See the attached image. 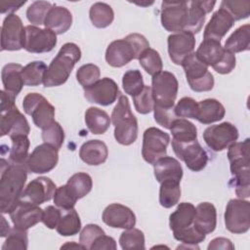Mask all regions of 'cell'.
<instances>
[{
  "label": "cell",
  "mask_w": 250,
  "mask_h": 250,
  "mask_svg": "<svg viewBox=\"0 0 250 250\" xmlns=\"http://www.w3.org/2000/svg\"><path fill=\"white\" fill-rule=\"evenodd\" d=\"M27 171L25 164L9 163L1 159L0 210L2 214L10 213L21 197Z\"/></svg>",
  "instance_id": "6da1fadb"
},
{
  "label": "cell",
  "mask_w": 250,
  "mask_h": 250,
  "mask_svg": "<svg viewBox=\"0 0 250 250\" xmlns=\"http://www.w3.org/2000/svg\"><path fill=\"white\" fill-rule=\"evenodd\" d=\"M249 139L234 143L229 146L228 158L229 161L231 182L235 193L239 198L250 196V164H249Z\"/></svg>",
  "instance_id": "7a4b0ae2"
},
{
  "label": "cell",
  "mask_w": 250,
  "mask_h": 250,
  "mask_svg": "<svg viewBox=\"0 0 250 250\" xmlns=\"http://www.w3.org/2000/svg\"><path fill=\"white\" fill-rule=\"evenodd\" d=\"M81 58V50L75 43H65L48 66L44 77L45 87H56L64 84L75 63Z\"/></svg>",
  "instance_id": "3957f363"
},
{
  "label": "cell",
  "mask_w": 250,
  "mask_h": 250,
  "mask_svg": "<svg viewBox=\"0 0 250 250\" xmlns=\"http://www.w3.org/2000/svg\"><path fill=\"white\" fill-rule=\"evenodd\" d=\"M111 122L114 126V138L123 146H130L138 138V120L133 114L128 98L120 95L112 109Z\"/></svg>",
  "instance_id": "277c9868"
},
{
  "label": "cell",
  "mask_w": 250,
  "mask_h": 250,
  "mask_svg": "<svg viewBox=\"0 0 250 250\" xmlns=\"http://www.w3.org/2000/svg\"><path fill=\"white\" fill-rule=\"evenodd\" d=\"M181 65L185 70L187 81L192 91L208 92L213 89L214 76L208 70V65L195 55V52L188 56Z\"/></svg>",
  "instance_id": "5b68a950"
},
{
  "label": "cell",
  "mask_w": 250,
  "mask_h": 250,
  "mask_svg": "<svg viewBox=\"0 0 250 250\" xmlns=\"http://www.w3.org/2000/svg\"><path fill=\"white\" fill-rule=\"evenodd\" d=\"M22 107L38 128L44 129L55 121V107L41 94H27L23 98Z\"/></svg>",
  "instance_id": "8992f818"
},
{
  "label": "cell",
  "mask_w": 250,
  "mask_h": 250,
  "mask_svg": "<svg viewBox=\"0 0 250 250\" xmlns=\"http://www.w3.org/2000/svg\"><path fill=\"white\" fill-rule=\"evenodd\" d=\"M226 229L232 233H245L250 228V202L242 198L230 199L225 211Z\"/></svg>",
  "instance_id": "52a82bcc"
},
{
  "label": "cell",
  "mask_w": 250,
  "mask_h": 250,
  "mask_svg": "<svg viewBox=\"0 0 250 250\" xmlns=\"http://www.w3.org/2000/svg\"><path fill=\"white\" fill-rule=\"evenodd\" d=\"M179 89L176 76L169 71H161L151 79V93L154 104L174 106Z\"/></svg>",
  "instance_id": "ba28073f"
},
{
  "label": "cell",
  "mask_w": 250,
  "mask_h": 250,
  "mask_svg": "<svg viewBox=\"0 0 250 250\" xmlns=\"http://www.w3.org/2000/svg\"><path fill=\"white\" fill-rule=\"evenodd\" d=\"M169 143V134L156 127L147 128L143 136L142 155L144 159L153 165L158 159L166 156Z\"/></svg>",
  "instance_id": "9c48e42d"
},
{
  "label": "cell",
  "mask_w": 250,
  "mask_h": 250,
  "mask_svg": "<svg viewBox=\"0 0 250 250\" xmlns=\"http://www.w3.org/2000/svg\"><path fill=\"white\" fill-rule=\"evenodd\" d=\"M188 17V2L163 1L161 3V24L167 31L176 33L185 30Z\"/></svg>",
  "instance_id": "30bf717a"
},
{
  "label": "cell",
  "mask_w": 250,
  "mask_h": 250,
  "mask_svg": "<svg viewBox=\"0 0 250 250\" xmlns=\"http://www.w3.org/2000/svg\"><path fill=\"white\" fill-rule=\"evenodd\" d=\"M25 27L19 16L8 15L1 26V50L19 51L24 48Z\"/></svg>",
  "instance_id": "8fae6325"
},
{
  "label": "cell",
  "mask_w": 250,
  "mask_h": 250,
  "mask_svg": "<svg viewBox=\"0 0 250 250\" xmlns=\"http://www.w3.org/2000/svg\"><path fill=\"white\" fill-rule=\"evenodd\" d=\"M238 130L230 122H223L207 127L203 132L205 144L214 151H222L238 139Z\"/></svg>",
  "instance_id": "7c38bea8"
},
{
  "label": "cell",
  "mask_w": 250,
  "mask_h": 250,
  "mask_svg": "<svg viewBox=\"0 0 250 250\" xmlns=\"http://www.w3.org/2000/svg\"><path fill=\"white\" fill-rule=\"evenodd\" d=\"M172 148L177 157L184 161L189 170L199 172L206 167L208 154L197 140L189 143H178L172 140Z\"/></svg>",
  "instance_id": "4fadbf2b"
},
{
  "label": "cell",
  "mask_w": 250,
  "mask_h": 250,
  "mask_svg": "<svg viewBox=\"0 0 250 250\" xmlns=\"http://www.w3.org/2000/svg\"><path fill=\"white\" fill-rule=\"evenodd\" d=\"M59 149L49 144L37 146L29 154L25 166L34 174H44L53 170L59 161Z\"/></svg>",
  "instance_id": "5bb4252c"
},
{
  "label": "cell",
  "mask_w": 250,
  "mask_h": 250,
  "mask_svg": "<svg viewBox=\"0 0 250 250\" xmlns=\"http://www.w3.org/2000/svg\"><path fill=\"white\" fill-rule=\"evenodd\" d=\"M57 45V34L49 28L36 25L25 26L24 49L29 53L42 54L52 51Z\"/></svg>",
  "instance_id": "9a60e30c"
},
{
  "label": "cell",
  "mask_w": 250,
  "mask_h": 250,
  "mask_svg": "<svg viewBox=\"0 0 250 250\" xmlns=\"http://www.w3.org/2000/svg\"><path fill=\"white\" fill-rule=\"evenodd\" d=\"M120 96L116 82L108 77L98 80L95 84L84 88V97L89 103L107 106L113 104Z\"/></svg>",
  "instance_id": "2e32d148"
},
{
  "label": "cell",
  "mask_w": 250,
  "mask_h": 250,
  "mask_svg": "<svg viewBox=\"0 0 250 250\" xmlns=\"http://www.w3.org/2000/svg\"><path fill=\"white\" fill-rule=\"evenodd\" d=\"M44 210L38 205L21 199L11 210L10 218L15 228L27 230L39 222H42Z\"/></svg>",
  "instance_id": "e0dca14e"
},
{
  "label": "cell",
  "mask_w": 250,
  "mask_h": 250,
  "mask_svg": "<svg viewBox=\"0 0 250 250\" xmlns=\"http://www.w3.org/2000/svg\"><path fill=\"white\" fill-rule=\"evenodd\" d=\"M167 43L170 60L175 64L180 65L188 56L193 53L195 38L192 33L183 30L170 34L168 36Z\"/></svg>",
  "instance_id": "ac0fdd59"
},
{
  "label": "cell",
  "mask_w": 250,
  "mask_h": 250,
  "mask_svg": "<svg viewBox=\"0 0 250 250\" xmlns=\"http://www.w3.org/2000/svg\"><path fill=\"white\" fill-rule=\"evenodd\" d=\"M132 60H139V55L127 37L114 40L107 46L105 61L110 66L122 67Z\"/></svg>",
  "instance_id": "d6986e66"
},
{
  "label": "cell",
  "mask_w": 250,
  "mask_h": 250,
  "mask_svg": "<svg viewBox=\"0 0 250 250\" xmlns=\"http://www.w3.org/2000/svg\"><path fill=\"white\" fill-rule=\"evenodd\" d=\"M30 127L25 116L16 105L2 111L0 117V135H8L10 138L18 135H28Z\"/></svg>",
  "instance_id": "ffe728a7"
},
{
  "label": "cell",
  "mask_w": 250,
  "mask_h": 250,
  "mask_svg": "<svg viewBox=\"0 0 250 250\" xmlns=\"http://www.w3.org/2000/svg\"><path fill=\"white\" fill-rule=\"evenodd\" d=\"M56 189L57 187L50 178L38 177L32 180L23 189L21 199L40 205L51 200L54 197Z\"/></svg>",
  "instance_id": "44dd1931"
},
{
  "label": "cell",
  "mask_w": 250,
  "mask_h": 250,
  "mask_svg": "<svg viewBox=\"0 0 250 250\" xmlns=\"http://www.w3.org/2000/svg\"><path fill=\"white\" fill-rule=\"evenodd\" d=\"M103 222L110 228L129 229L136 225V216L127 206L112 203L106 206L102 215Z\"/></svg>",
  "instance_id": "7402d4cb"
},
{
  "label": "cell",
  "mask_w": 250,
  "mask_h": 250,
  "mask_svg": "<svg viewBox=\"0 0 250 250\" xmlns=\"http://www.w3.org/2000/svg\"><path fill=\"white\" fill-rule=\"evenodd\" d=\"M234 21L231 16L223 8L220 7L204 28V39H212L221 42V39L227 34V32L232 27Z\"/></svg>",
  "instance_id": "603a6c76"
},
{
  "label": "cell",
  "mask_w": 250,
  "mask_h": 250,
  "mask_svg": "<svg viewBox=\"0 0 250 250\" xmlns=\"http://www.w3.org/2000/svg\"><path fill=\"white\" fill-rule=\"evenodd\" d=\"M216 2L215 1H191L188 2V17L185 30L192 33H198L206 19V14L210 13Z\"/></svg>",
  "instance_id": "cb8c5ba5"
},
{
  "label": "cell",
  "mask_w": 250,
  "mask_h": 250,
  "mask_svg": "<svg viewBox=\"0 0 250 250\" xmlns=\"http://www.w3.org/2000/svg\"><path fill=\"white\" fill-rule=\"evenodd\" d=\"M154 177L160 184L163 181L173 180L181 182L183 177V168L181 163L174 157L163 156L153 164Z\"/></svg>",
  "instance_id": "d4e9b609"
},
{
  "label": "cell",
  "mask_w": 250,
  "mask_h": 250,
  "mask_svg": "<svg viewBox=\"0 0 250 250\" xmlns=\"http://www.w3.org/2000/svg\"><path fill=\"white\" fill-rule=\"evenodd\" d=\"M217 225V212L215 206L210 202H201L195 208V216L193 220L194 228L208 234L215 230Z\"/></svg>",
  "instance_id": "484cf974"
},
{
  "label": "cell",
  "mask_w": 250,
  "mask_h": 250,
  "mask_svg": "<svg viewBox=\"0 0 250 250\" xmlns=\"http://www.w3.org/2000/svg\"><path fill=\"white\" fill-rule=\"evenodd\" d=\"M79 156L86 164L98 166L107 159L108 149L104 142L100 140H90L81 146Z\"/></svg>",
  "instance_id": "4316f807"
},
{
  "label": "cell",
  "mask_w": 250,
  "mask_h": 250,
  "mask_svg": "<svg viewBox=\"0 0 250 250\" xmlns=\"http://www.w3.org/2000/svg\"><path fill=\"white\" fill-rule=\"evenodd\" d=\"M71 23V13L65 7L58 5H53L44 21L45 28L51 29L56 34L66 32L70 28Z\"/></svg>",
  "instance_id": "83f0119b"
},
{
  "label": "cell",
  "mask_w": 250,
  "mask_h": 250,
  "mask_svg": "<svg viewBox=\"0 0 250 250\" xmlns=\"http://www.w3.org/2000/svg\"><path fill=\"white\" fill-rule=\"evenodd\" d=\"M227 50L221 45V42L212 39H203L197 48L195 55L208 66L216 67L224 59Z\"/></svg>",
  "instance_id": "f1b7e54d"
},
{
  "label": "cell",
  "mask_w": 250,
  "mask_h": 250,
  "mask_svg": "<svg viewBox=\"0 0 250 250\" xmlns=\"http://www.w3.org/2000/svg\"><path fill=\"white\" fill-rule=\"evenodd\" d=\"M22 68L20 63H8L3 66L1 71L4 91L14 97L20 94L24 85L21 76Z\"/></svg>",
  "instance_id": "f546056e"
},
{
  "label": "cell",
  "mask_w": 250,
  "mask_h": 250,
  "mask_svg": "<svg viewBox=\"0 0 250 250\" xmlns=\"http://www.w3.org/2000/svg\"><path fill=\"white\" fill-rule=\"evenodd\" d=\"M226 114L225 106L216 99H206L198 102L196 120L202 124L220 121Z\"/></svg>",
  "instance_id": "4dcf8cb0"
},
{
  "label": "cell",
  "mask_w": 250,
  "mask_h": 250,
  "mask_svg": "<svg viewBox=\"0 0 250 250\" xmlns=\"http://www.w3.org/2000/svg\"><path fill=\"white\" fill-rule=\"evenodd\" d=\"M195 207L189 202H182L169 217V227L172 231L181 230L193 225Z\"/></svg>",
  "instance_id": "1f68e13d"
},
{
  "label": "cell",
  "mask_w": 250,
  "mask_h": 250,
  "mask_svg": "<svg viewBox=\"0 0 250 250\" xmlns=\"http://www.w3.org/2000/svg\"><path fill=\"white\" fill-rule=\"evenodd\" d=\"M85 123L92 134L101 135L107 131L110 126L111 119L104 110L91 106L85 111Z\"/></svg>",
  "instance_id": "d6a6232c"
},
{
  "label": "cell",
  "mask_w": 250,
  "mask_h": 250,
  "mask_svg": "<svg viewBox=\"0 0 250 250\" xmlns=\"http://www.w3.org/2000/svg\"><path fill=\"white\" fill-rule=\"evenodd\" d=\"M224 48L232 54L248 51L250 48V25L244 24L236 28L226 40Z\"/></svg>",
  "instance_id": "836d02e7"
},
{
  "label": "cell",
  "mask_w": 250,
  "mask_h": 250,
  "mask_svg": "<svg viewBox=\"0 0 250 250\" xmlns=\"http://www.w3.org/2000/svg\"><path fill=\"white\" fill-rule=\"evenodd\" d=\"M56 229L62 236H72L80 231L81 221L74 208L62 210V217Z\"/></svg>",
  "instance_id": "e575fe53"
},
{
  "label": "cell",
  "mask_w": 250,
  "mask_h": 250,
  "mask_svg": "<svg viewBox=\"0 0 250 250\" xmlns=\"http://www.w3.org/2000/svg\"><path fill=\"white\" fill-rule=\"evenodd\" d=\"M173 140L178 143H189L197 140V129L193 123L185 118H177L170 128Z\"/></svg>",
  "instance_id": "d590c367"
},
{
  "label": "cell",
  "mask_w": 250,
  "mask_h": 250,
  "mask_svg": "<svg viewBox=\"0 0 250 250\" xmlns=\"http://www.w3.org/2000/svg\"><path fill=\"white\" fill-rule=\"evenodd\" d=\"M89 17L94 26L98 28H104L110 25L113 21L114 12L108 4L96 2L90 8Z\"/></svg>",
  "instance_id": "8d00e7d4"
},
{
  "label": "cell",
  "mask_w": 250,
  "mask_h": 250,
  "mask_svg": "<svg viewBox=\"0 0 250 250\" xmlns=\"http://www.w3.org/2000/svg\"><path fill=\"white\" fill-rule=\"evenodd\" d=\"M48 67L42 61H35L27 63L21 70L23 83L26 86H38L44 82Z\"/></svg>",
  "instance_id": "74e56055"
},
{
  "label": "cell",
  "mask_w": 250,
  "mask_h": 250,
  "mask_svg": "<svg viewBox=\"0 0 250 250\" xmlns=\"http://www.w3.org/2000/svg\"><path fill=\"white\" fill-rule=\"evenodd\" d=\"M181 197L180 183L167 180L160 183L159 188V203L164 208H171L175 206Z\"/></svg>",
  "instance_id": "f35d334b"
},
{
  "label": "cell",
  "mask_w": 250,
  "mask_h": 250,
  "mask_svg": "<svg viewBox=\"0 0 250 250\" xmlns=\"http://www.w3.org/2000/svg\"><path fill=\"white\" fill-rule=\"evenodd\" d=\"M12 147L10 149V161L16 164H25L28 158L30 142L27 135L11 137Z\"/></svg>",
  "instance_id": "ab89813d"
},
{
  "label": "cell",
  "mask_w": 250,
  "mask_h": 250,
  "mask_svg": "<svg viewBox=\"0 0 250 250\" xmlns=\"http://www.w3.org/2000/svg\"><path fill=\"white\" fill-rule=\"evenodd\" d=\"M66 184L78 199L86 196L93 188V181L91 176L83 172L73 174L67 180Z\"/></svg>",
  "instance_id": "60d3db41"
},
{
  "label": "cell",
  "mask_w": 250,
  "mask_h": 250,
  "mask_svg": "<svg viewBox=\"0 0 250 250\" xmlns=\"http://www.w3.org/2000/svg\"><path fill=\"white\" fill-rule=\"evenodd\" d=\"M139 62L142 67L151 76L162 71L163 63L159 53L151 48L146 49L139 58Z\"/></svg>",
  "instance_id": "b9f144b4"
},
{
  "label": "cell",
  "mask_w": 250,
  "mask_h": 250,
  "mask_svg": "<svg viewBox=\"0 0 250 250\" xmlns=\"http://www.w3.org/2000/svg\"><path fill=\"white\" fill-rule=\"evenodd\" d=\"M119 244L124 250L145 249V235L141 229H129L124 230L119 237Z\"/></svg>",
  "instance_id": "7bdbcfd3"
},
{
  "label": "cell",
  "mask_w": 250,
  "mask_h": 250,
  "mask_svg": "<svg viewBox=\"0 0 250 250\" xmlns=\"http://www.w3.org/2000/svg\"><path fill=\"white\" fill-rule=\"evenodd\" d=\"M122 86L126 94L134 97L145 87L143 75L138 69L127 70L122 77Z\"/></svg>",
  "instance_id": "ee69618b"
},
{
  "label": "cell",
  "mask_w": 250,
  "mask_h": 250,
  "mask_svg": "<svg viewBox=\"0 0 250 250\" xmlns=\"http://www.w3.org/2000/svg\"><path fill=\"white\" fill-rule=\"evenodd\" d=\"M53 5L47 1H35L26 10L28 21L34 25L44 24L45 19Z\"/></svg>",
  "instance_id": "f6af8a7d"
},
{
  "label": "cell",
  "mask_w": 250,
  "mask_h": 250,
  "mask_svg": "<svg viewBox=\"0 0 250 250\" xmlns=\"http://www.w3.org/2000/svg\"><path fill=\"white\" fill-rule=\"evenodd\" d=\"M28 246L27 230L14 228L10 230L2 245V250H26Z\"/></svg>",
  "instance_id": "bcb514c9"
},
{
  "label": "cell",
  "mask_w": 250,
  "mask_h": 250,
  "mask_svg": "<svg viewBox=\"0 0 250 250\" xmlns=\"http://www.w3.org/2000/svg\"><path fill=\"white\" fill-rule=\"evenodd\" d=\"M221 8L225 9L232 18V20L240 21L247 19L250 14V1H229L224 0L221 2Z\"/></svg>",
  "instance_id": "7dc6e473"
},
{
  "label": "cell",
  "mask_w": 250,
  "mask_h": 250,
  "mask_svg": "<svg viewBox=\"0 0 250 250\" xmlns=\"http://www.w3.org/2000/svg\"><path fill=\"white\" fill-rule=\"evenodd\" d=\"M173 235H174V238L177 239L178 241H181L184 244H188V248L191 247V248H197V249L198 247L196 246V244L202 242L206 237V234L198 231L193 225L189 228L173 231Z\"/></svg>",
  "instance_id": "c3c4849f"
},
{
  "label": "cell",
  "mask_w": 250,
  "mask_h": 250,
  "mask_svg": "<svg viewBox=\"0 0 250 250\" xmlns=\"http://www.w3.org/2000/svg\"><path fill=\"white\" fill-rule=\"evenodd\" d=\"M100 68L94 63L84 64L76 71V79L83 88H87L95 84L98 80H100Z\"/></svg>",
  "instance_id": "681fc988"
},
{
  "label": "cell",
  "mask_w": 250,
  "mask_h": 250,
  "mask_svg": "<svg viewBox=\"0 0 250 250\" xmlns=\"http://www.w3.org/2000/svg\"><path fill=\"white\" fill-rule=\"evenodd\" d=\"M42 140L44 143L60 149L64 141V132L60 123L54 121L51 125L42 129Z\"/></svg>",
  "instance_id": "f907efd6"
},
{
  "label": "cell",
  "mask_w": 250,
  "mask_h": 250,
  "mask_svg": "<svg viewBox=\"0 0 250 250\" xmlns=\"http://www.w3.org/2000/svg\"><path fill=\"white\" fill-rule=\"evenodd\" d=\"M133 102L136 110L141 114H147L153 110L154 100L151 93V87L146 86L136 96L133 97Z\"/></svg>",
  "instance_id": "816d5d0a"
},
{
  "label": "cell",
  "mask_w": 250,
  "mask_h": 250,
  "mask_svg": "<svg viewBox=\"0 0 250 250\" xmlns=\"http://www.w3.org/2000/svg\"><path fill=\"white\" fill-rule=\"evenodd\" d=\"M53 198H54L55 205L60 207L62 210L73 208L76 201L78 200V198L71 191L67 184L57 188Z\"/></svg>",
  "instance_id": "f5cc1de1"
},
{
  "label": "cell",
  "mask_w": 250,
  "mask_h": 250,
  "mask_svg": "<svg viewBox=\"0 0 250 250\" xmlns=\"http://www.w3.org/2000/svg\"><path fill=\"white\" fill-rule=\"evenodd\" d=\"M154 120L157 124L164 127L165 129H169L172 126L174 120L178 118L175 113V106H162L158 104H154Z\"/></svg>",
  "instance_id": "db71d44e"
},
{
  "label": "cell",
  "mask_w": 250,
  "mask_h": 250,
  "mask_svg": "<svg viewBox=\"0 0 250 250\" xmlns=\"http://www.w3.org/2000/svg\"><path fill=\"white\" fill-rule=\"evenodd\" d=\"M198 102L190 97L182 98L175 106V113L178 117L195 119L197 115Z\"/></svg>",
  "instance_id": "11a10c76"
},
{
  "label": "cell",
  "mask_w": 250,
  "mask_h": 250,
  "mask_svg": "<svg viewBox=\"0 0 250 250\" xmlns=\"http://www.w3.org/2000/svg\"><path fill=\"white\" fill-rule=\"evenodd\" d=\"M104 234V229L95 224L86 225L80 232L79 235V242L84 247V249L91 250L92 245L96 241V239Z\"/></svg>",
  "instance_id": "9f6ffc18"
},
{
  "label": "cell",
  "mask_w": 250,
  "mask_h": 250,
  "mask_svg": "<svg viewBox=\"0 0 250 250\" xmlns=\"http://www.w3.org/2000/svg\"><path fill=\"white\" fill-rule=\"evenodd\" d=\"M62 217V210L56 208L53 205H49L44 209L43 212V218L42 223L48 228V229H56L59 221Z\"/></svg>",
  "instance_id": "6f0895ef"
},
{
  "label": "cell",
  "mask_w": 250,
  "mask_h": 250,
  "mask_svg": "<svg viewBox=\"0 0 250 250\" xmlns=\"http://www.w3.org/2000/svg\"><path fill=\"white\" fill-rule=\"evenodd\" d=\"M115 250L116 249V242L114 238L111 236H107L104 234L99 236L94 244L92 245L91 250Z\"/></svg>",
  "instance_id": "680465c9"
},
{
  "label": "cell",
  "mask_w": 250,
  "mask_h": 250,
  "mask_svg": "<svg viewBox=\"0 0 250 250\" xmlns=\"http://www.w3.org/2000/svg\"><path fill=\"white\" fill-rule=\"evenodd\" d=\"M208 250H213V249H224V250H232L234 249V245L232 242L226 237H217L214 238L213 240L210 241L208 247Z\"/></svg>",
  "instance_id": "91938a15"
},
{
  "label": "cell",
  "mask_w": 250,
  "mask_h": 250,
  "mask_svg": "<svg viewBox=\"0 0 250 250\" xmlns=\"http://www.w3.org/2000/svg\"><path fill=\"white\" fill-rule=\"evenodd\" d=\"M26 1H1L0 2V12L1 14H14L15 11L19 10L22 5L25 4Z\"/></svg>",
  "instance_id": "94428289"
},
{
  "label": "cell",
  "mask_w": 250,
  "mask_h": 250,
  "mask_svg": "<svg viewBox=\"0 0 250 250\" xmlns=\"http://www.w3.org/2000/svg\"><path fill=\"white\" fill-rule=\"evenodd\" d=\"M0 95H1V112L5 111L15 105L16 97L8 94L4 90L0 91Z\"/></svg>",
  "instance_id": "6125c7cd"
},
{
  "label": "cell",
  "mask_w": 250,
  "mask_h": 250,
  "mask_svg": "<svg viewBox=\"0 0 250 250\" xmlns=\"http://www.w3.org/2000/svg\"><path fill=\"white\" fill-rule=\"evenodd\" d=\"M1 220H2V228H1V236L4 237V236H7L8 233L10 232L11 229H10V226L9 224L6 222L4 216H1Z\"/></svg>",
  "instance_id": "be15d7a7"
},
{
  "label": "cell",
  "mask_w": 250,
  "mask_h": 250,
  "mask_svg": "<svg viewBox=\"0 0 250 250\" xmlns=\"http://www.w3.org/2000/svg\"><path fill=\"white\" fill-rule=\"evenodd\" d=\"M72 248V247H74V248H81V249H84V247L79 243V244H76L75 242H67V243H65V244H63L61 248L62 249V248Z\"/></svg>",
  "instance_id": "e7e4bbea"
}]
</instances>
